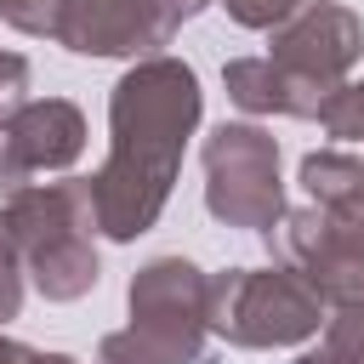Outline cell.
I'll list each match as a JSON object with an SVG mask.
<instances>
[{
  "mask_svg": "<svg viewBox=\"0 0 364 364\" xmlns=\"http://www.w3.org/2000/svg\"><path fill=\"white\" fill-rule=\"evenodd\" d=\"M199 119V85L182 63H142L114 91V159L91 182V216L114 239L142 233L176 176L182 136Z\"/></svg>",
  "mask_w": 364,
  "mask_h": 364,
  "instance_id": "1",
  "label": "cell"
},
{
  "mask_svg": "<svg viewBox=\"0 0 364 364\" xmlns=\"http://www.w3.org/2000/svg\"><path fill=\"white\" fill-rule=\"evenodd\" d=\"M91 222V182H63L46 193H17L0 222V245L28 256V273L51 301H74L97 284V256L85 245Z\"/></svg>",
  "mask_w": 364,
  "mask_h": 364,
  "instance_id": "2",
  "label": "cell"
},
{
  "mask_svg": "<svg viewBox=\"0 0 364 364\" xmlns=\"http://www.w3.org/2000/svg\"><path fill=\"white\" fill-rule=\"evenodd\" d=\"M205 330V279L188 262H154L131 284V330L102 341V364H193Z\"/></svg>",
  "mask_w": 364,
  "mask_h": 364,
  "instance_id": "3",
  "label": "cell"
},
{
  "mask_svg": "<svg viewBox=\"0 0 364 364\" xmlns=\"http://www.w3.org/2000/svg\"><path fill=\"white\" fill-rule=\"evenodd\" d=\"M205 324L239 347H284L318 330V296L296 273H222L205 284Z\"/></svg>",
  "mask_w": 364,
  "mask_h": 364,
  "instance_id": "4",
  "label": "cell"
},
{
  "mask_svg": "<svg viewBox=\"0 0 364 364\" xmlns=\"http://www.w3.org/2000/svg\"><path fill=\"white\" fill-rule=\"evenodd\" d=\"M210 210L239 228H273L279 216V148L256 125H222L205 148Z\"/></svg>",
  "mask_w": 364,
  "mask_h": 364,
  "instance_id": "5",
  "label": "cell"
},
{
  "mask_svg": "<svg viewBox=\"0 0 364 364\" xmlns=\"http://www.w3.org/2000/svg\"><path fill=\"white\" fill-rule=\"evenodd\" d=\"M205 0H63L51 34L74 51H148Z\"/></svg>",
  "mask_w": 364,
  "mask_h": 364,
  "instance_id": "6",
  "label": "cell"
},
{
  "mask_svg": "<svg viewBox=\"0 0 364 364\" xmlns=\"http://www.w3.org/2000/svg\"><path fill=\"white\" fill-rule=\"evenodd\" d=\"M284 256L301 262L313 296L364 307V228H353L330 210H301L284 222Z\"/></svg>",
  "mask_w": 364,
  "mask_h": 364,
  "instance_id": "7",
  "label": "cell"
},
{
  "mask_svg": "<svg viewBox=\"0 0 364 364\" xmlns=\"http://www.w3.org/2000/svg\"><path fill=\"white\" fill-rule=\"evenodd\" d=\"M358 46H364L358 23H353L341 6H324V0H318V6L273 46V63H279L284 74H296L301 85H313V91L330 97V80L358 57Z\"/></svg>",
  "mask_w": 364,
  "mask_h": 364,
  "instance_id": "8",
  "label": "cell"
},
{
  "mask_svg": "<svg viewBox=\"0 0 364 364\" xmlns=\"http://www.w3.org/2000/svg\"><path fill=\"white\" fill-rule=\"evenodd\" d=\"M0 136H6L11 159L23 165V176H28L34 165H68L80 154L85 125H80V114L68 102H28V108L0 119Z\"/></svg>",
  "mask_w": 364,
  "mask_h": 364,
  "instance_id": "9",
  "label": "cell"
},
{
  "mask_svg": "<svg viewBox=\"0 0 364 364\" xmlns=\"http://www.w3.org/2000/svg\"><path fill=\"white\" fill-rule=\"evenodd\" d=\"M301 182L318 199V210L364 228V165L358 159H347V154H313L301 165Z\"/></svg>",
  "mask_w": 364,
  "mask_h": 364,
  "instance_id": "10",
  "label": "cell"
},
{
  "mask_svg": "<svg viewBox=\"0 0 364 364\" xmlns=\"http://www.w3.org/2000/svg\"><path fill=\"white\" fill-rule=\"evenodd\" d=\"M318 114H324V125H330V136H347V142H364V85H341V91H330Z\"/></svg>",
  "mask_w": 364,
  "mask_h": 364,
  "instance_id": "11",
  "label": "cell"
},
{
  "mask_svg": "<svg viewBox=\"0 0 364 364\" xmlns=\"http://www.w3.org/2000/svg\"><path fill=\"white\" fill-rule=\"evenodd\" d=\"M228 6H233V17H239V23H250V28H267V23L290 17L301 0H228Z\"/></svg>",
  "mask_w": 364,
  "mask_h": 364,
  "instance_id": "12",
  "label": "cell"
},
{
  "mask_svg": "<svg viewBox=\"0 0 364 364\" xmlns=\"http://www.w3.org/2000/svg\"><path fill=\"white\" fill-rule=\"evenodd\" d=\"M23 85H28V63L23 57H0V114H11L23 102Z\"/></svg>",
  "mask_w": 364,
  "mask_h": 364,
  "instance_id": "13",
  "label": "cell"
},
{
  "mask_svg": "<svg viewBox=\"0 0 364 364\" xmlns=\"http://www.w3.org/2000/svg\"><path fill=\"white\" fill-rule=\"evenodd\" d=\"M17 301H23V284H17V256L0 245V324L17 318Z\"/></svg>",
  "mask_w": 364,
  "mask_h": 364,
  "instance_id": "14",
  "label": "cell"
},
{
  "mask_svg": "<svg viewBox=\"0 0 364 364\" xmlns=\"http://www.w3.org/2000/svg\"><path fill=\"white\" fill-rule=\"evenodd\" d=\"M40 6H46L51 17H57V6H51V0H40ZM0 11H6V17L17 23V28H28V34H46V23H40V11H34L28 0H0Z\"/></svg>",
  "mask_w": 364,
  "mask_h": 364,
  "instance_id": "15",
  "label": "cell"
},
{
  "mask_svg": "<svg viewBox=\"0 0 364 364\" xmlns=\"http://www.w3.org/2000/svg\"><path fill=\"white\" fill-rule=\"evenodd\" d=\"M34 353H23V347H11V341H0V364H28Z\"/></svg>",
  "mask_w": 364,
  "mask_h": 364,
  "instance_id": "16",
  "label": "cell"
},
{
  "mask_svg": "<svg viewBox=\"0 0 364 364\" xmlns=\"http://www.w3.org/2000/svg\"><path fill=\"white\" fill-rule=\"evenodd\" d=\"M28 364H74V358H63V353H51V358H40V353H34Z\"/></svg>",
  "mask_w": 364,
  "mask_h": 364,
  "instance_id": "17",
  "label": "cell"
}]
</instances>
